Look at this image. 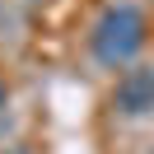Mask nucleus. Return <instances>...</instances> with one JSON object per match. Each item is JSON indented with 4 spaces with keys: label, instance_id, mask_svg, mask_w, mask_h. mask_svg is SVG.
<instances>
[{
    "label": "nucleus",
    "instance_id": "3",
    "mask_svg": "<svg viewBox=\"0 0 154 154\" xmlns=\"http://www.w3.org/2000/svg\"><path fill=\"white\" fill-rule=\"evenodd\" d=\"M0 107H5V79H0Z\"/></svg>",
    "mask_w": 154,
    "mask_h": 154
},
{
    "label": "nucleus",
    "instance_id": "4",
    "mask_svg": "<svg viewBox=\"0 0 154 154\" xmlns=\"http://www.w3.org/2000/svg\"><path fill=\"white\" fill-rule=\"evenodd\" d=\"M149 154H154V149H149Z\"/></svg>",
    "mask_w": 154,
    "mask_h": 154
},
{
    "label": "nucleus",
    "instance_id": "2",
    "mask_svg": "<svg viewBox=\"0 0 154 154\" xmlns=\"http://www.w3.org/2000/svg\"><path fill=\"white\" fill-rule=\"evenodd\" d=\"M112 107L122 117H149L154 112V66H131L112 84Z\"/></svg>",
    "mask_w": 154,
    "mask_h": 154
},
{
    "label": "nucleus",
    "instance_id": "1",
    "mask_svg": "<svg viewBox=\"0 0 154 154\" xmlns=\"http://www.w3.org/2000/svg\"><path fill=\"white\" fill-rule=\"evenodd\" d=\"M145 38H149V28H145V14L135 10V5H107V10L98 14L94 33H89V51H94L98 66L122 70V66H131V61L140 56Z\"/></svg>",
    "mask_w": 154,
    "mask_h": 154
}]
</instances>
